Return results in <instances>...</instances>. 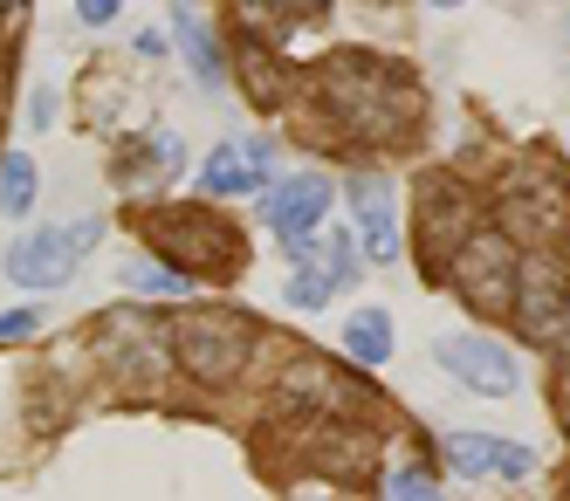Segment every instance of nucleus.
Listing matches in <instances>:
<instances>
[{"label": "nucleus", "instance_id": "nucleus-1", "mask_svg": "<svg viewBox=\"0 0 570 501\" xmlns=\"http://www.w3.org/2000/svg\"><path fill=\"white\" fill-rule=\"evenodd\" d=\"M323 104L357 145H405L420 131V82L385 56H344L323 76Z\"/></svg>", "mask_w": 570, "mask_h": 501}, {"label": "nucleus", "instance_id": "nucleus-2", "mask_svg": "<svg viewBox=\"0 0 570 501\" xmlns=\"http://www.w3.org/2000/svg\"><path fill=\"white\" fill-rule=\"evenodd\" d=\"M145 234H151V255H166L186 275H234L240 255H248V247H240V227L207 214V206H158L145 220Z\"/></svg>", "mask_w": 570, "mask_h": 501}, {"label": "nucleus", "instance_id": "nucleus-3", "mask_svg": "<svg viewBox=\"0 0 570 501\" xmlns=\"http://www.w3.org/2000/svg\"><path fill=\"white\" fill-rule=\"evenodd\" d=\"M166 337L186 364V379H199V385H234L255 357V323L234 310H179Z\"/></svg>", "mask_w": 570, "mask_h": 501}, {"label": "nucleus", "instance_id": "nucleus-4", "mask_svg": "<svg viewBox=\"0 0 570 501\" xmlns=\"http://www.w3.org/2000/svg\"><path fill=\"white\" fill-rule=\"evenodd\" d=\"M515 268H522L515 240H509L502 227H474V234L454 247V262H446V282L461 288L468 310H481V316H509V303H515Z\"/></svg>", "mask_w": 570, "mask_h": 501}, {"label": "nucleus", "instance_id": "nucleus-5", "mask_svg": "<svg viewBox=\"0 0 570 501\" xmlns=\"http://www.w3.org/2000/svg\"><path fill=\"white\" fill-rule=\"evenodd\" d=\"M474 227H481L474 193H468L454 173H426V179H420V262H426V275H446L454 247H461Z\"/></svg>", "mask_w": 570, "mask_h": 501}, {"label": "nucleus", "instance_id": "nucleus-6", "mask_svg": "<svg viewBox=\"0 0 570 501\" xmlns=\"http://www.w3.org/2000/svg\"><path fill=\"white\" fill-rule=\"evenodd\" d=\"M104 240V220H76V227H42V234H21L8 247V282L14 288H62L83 255Z\"/></svg>", "mask_w": 570, "mask_h": 501}, {"label": "nucleus", "instance_id": "nucleus-7", "mask_svg": "<svg viewBox=\"0 0 570 501\" xmlns=\"http://www.w3.org/2000/svg\"><path fill=\"white\" fill-rule=\"evenodd\" d=\"M509 316L522 323V337L537 344V351L543 344L563 351L570 344V275L557 262H543V255H529L515 268V303H509Z\"/></svg>", "mask_w": 570, "mask_h": 501}, {"label": "nucleus", "instance_id": "nucleus-8", "mask_svg": "<svg viewBox=\"0 0 570 501\" xmlns=\"http://www.w3.org/2000/svg\"><path fill=\"white\" fill-rule=\"evenodd\" d=\"M495 214H502V234L509 240H537L550 247L563 227H570V186L557 173H515L495 199Z\"/></svg>", "mask_w": 570, "mask_h": 501}, {"label": "nucleus", "instance_id": "nucleus-9", "mask_svg": "<svg viewBox=\"0 0 570 501\" xmlns=\"http://www.w3.org/2000/svg\"><path fill=\"white\" fill-rule=\"evenodd\" d=\"M433 357L454 371L468 392H481V399H509V392L522 385V364H515L495 337H440Z\"/></svg>", "mask_w": 570, "mask_h": 501}, {"label": "nucleus", "instance_id": "nucleus-10", "mask_svg": "<svg viewBox=\"0 0 570 501\" xmlns=\"http://www.w3.org/2000/svg\"><path fill=\"white\" fill-rule=\"evenodd\" d=\"M282 399L323 412V420H344V412H357V405H364V385L351 379V371L323 364V357H296L289 371H282Z\"/></svg>", "mask_w": 570, "mask_h": 501}, {"label": "nucleus", "instance_id": "nucleus-11", "mask_svg": "<svg viewBox=\"0 0 570 501\" xmlns=\"http://www.w3.org/2000/svg\"><path fill=\"white\" fill-rule=\"evenodd\" d=\"M262 214H268L275 240L316 234L323 214H331V179H323V173H296V179H282V186H262Z\"/></svg>", "mask_w": 570, "mask_h": 501}, {"label": "nucleus", "instance_id": "nucleus-12", "mask_svg": "<svg viewBox=\"0 0 570 501\" xmlns=\"http://www.w3.org/2000/svg\"><path fill=\"white\" fill-rule=\"evenodd\" d=\"M268 165H275V145H268V138H248V145H214V151H207V165H199V193H214V199L262 193V186H268Z\"/></svg>", "mask_w": 570, "mask_h": 501}, {"label": "nucleus", "instance_id": "nucleus-13", "mask_svg": "<svg viewBox=\"0 0 570 501\" xmlns=\"http://www.w3.org/2000/svg\"><path fill=\"white\" fill-rule=\"evenodd\" d=\"M446 468L454 474H502V481H522L537 474V453H529L522 440H495V433H454L446 440Z\"/></svg>", "mask_w": 570, "mask_h": 501}, {"label": "nucleus", "instance_id": "nucleus-14", "mask_svg": "<svg viewBox=\"0 0 570 501\" xmlns=\"http://www.w3.org/2000/svg\"><path fill=\"white\" fill-rule=\"evenodd\" d=\"M351 206H357V234H364V255L379 268L399 262V227H392V179L385 173H357L351 179Z\"/></svg>", "mask_w": 570, "mask_h": 501}, {"label": "nucleus", "instance_id": "nucleus-15", "mask_svg": "<svg viewBox=\"0 0 570 501\" xmlns=\"http://www.w3.org/2000/svg\"><path fill=\"white\" fill-rule=\"evenodd\" d=\"M173 35H179V49H186V62H193V82H199V90H220V82H227V56H220V41L207 35V21H199L193 0H173Z\"/></svg>", "mask_w": 570, "mask_h": 501}, {"label": "nucleus", "instance_id": "nucleus-16", "mask_svg": "<svg viewBox=\"0 0 570 501\" xmlns=\"http://www.w3.org/2000/svg\"><path fill=\"white\" fill-rule=\"evenodd\" d=\"M344 351H351L357 364H385V357H392V316H385V310H357V316L344 323Z\"/></svg>", "mask_w": 570, "mask_h": 501}, {"label": "nucleus", "instance_id": "nucleus-17", "mask_svg": "<svg viewBox=\"0 0 570 501\" xmlns=\"http://www.w3.org/2000/svg\"><path fill=\"white\" fill-rule=\"evenodd\" d=\"M240 76H248V97H255L262 110H275L282 97H289V69H282L275 56H262V41H248V49H240Z\"/></svg>", "mask_w": 570, "mask_h": 501}, {"label": "nucleus", "instance_id": "nucleus-18", "mask_svg": "<svg viewBox=\"0 0 570 501\" xmlns=\"http://www.w3.org/2000/svg\"><path fill=\"white\" fill-rule=\"evenodd\" d=\"M35 206V158L28 151H0V214L21 220Z\"/></svg>", "mask_w": 570, "mask_h": 501}, {"label": "nucleus", "instance_id": "nucleus-19", "mask_svg": "<svg viewBox=\"0 0 570 501\" xmlns=\"http://www.w3.org/2000/svg\"><path fill=\"white\" fill-rule=\"evenodd\" d=\"M125 282L138 288V296H179V288H186V268H173L166 255H138V262L125 268Z\"/></svg>", "mask_w": 570, "mask_h": 501}, {"label": "nucleus", "instance_id": "nucleus-20", "mask_svg": "<svg viewBox=\"0 0 570 501\" xmlns=\"http://www.w3.org/2000/svg\"><path fill=\"white\" fill-rule=\"evenodd\" d=\"M331 296H337V275L323 268V262H303L296 282H289V310H323Z\"/></svg>", "mask_w": 570, "mask_h": 501}, {"label": "nucleus", "instance_id": "nucleus-21", "mask_svg": "<svg viewBox=\"0 0 570 501\" xmlns=\"http://www.w3.org/2000/svg\"><path fill=\"white\" fill-rule=\"evenodd\" d=\"M117 14H125V0H76V21H83V28H104Z\"/></svg>", "mask_w": 570, "mask_h": 501}, {"label": "nucleus", "instance_id": "nucleus-22", "mask_svg": "<svg viewBox=\"0 0 570 501\" xmlns=\"http://www.w3.org/2000/svg\"><path fill=\"white\" fill-rule=\"evenodd\" d=\"M35 337V310H0V344H21Z\"/></svg>", "mask_w": 570, "mask_h": 501}, {"label": "nucleus", "instance_id": "nucleus-23", "mask_svg": "<svg viewBox=\"0 0 570 501\" xmlns=\"http://www.w3.org/2000/svg\"><path fill=\"white\" fill-rule=\"evenodd\" d=\"M392 494H433V474H420V468L413 474H392Z\"/></svg>", "mask_w": 570, "mask_h": 501}, {"label": "nucleus", "instance_id": "nucleus-24", "mask_svg": "<svg viewBox=\"0 0 570 501\" xmlns=\"http://www.w3.org/2000/svg\"><path fill=\"white\" fill-rule=\"evenodd\" d=\"M433 8H461V0H433Z\"/></svg>", "mask_w": 570, "mask_h": 501}]
</instances>
